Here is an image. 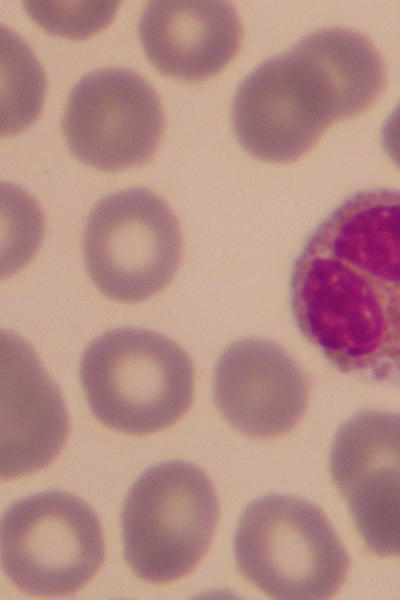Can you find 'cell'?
<instances>
[{
  "instance_id": "obj_4",
  "label": "cell",
  "mask_w": 400,
  "mask_h": 600,
  "mask_svg": "<svg viewBox=\"0 0 400 600\" xmlns=\"http://www.w3.org/2000/svg\"><path fill=\"white\" fill-rule=\"evenodd\" d=\"M234 555L244 578L277 599L329 598L349 568L347 552L324 512L291 495H264L244 509Z\"/></svg>"
},
{
  "instance_id": "obj_15",
  "label": "cell",
  "mask_w": 400,
  "mask_h": 600,
  "mask_svg": "<svg viewBox=\"0 0 400 600\" xmlns=\"http://www.w3.org/2000/svg\"><path fill=\"white\" fill-rule=\"evenodd\" d=\"M381 143L389 159L400 169V102L383 123Z\"/></svg>"
},
{
  "instance_id": "obj_5",
  "label": "cell",
  "mask_w": 400,
  "mask_h": 600,
  "mask_svg": "<svg viewBox=\"0 0 400 600\" xmlns=\"http://www.w3.org/2000/svg\"><path fill=\"white\" fill-rule=\"evenodd\" d=\"M218 513L213 485L197 466L175 460L148 468L131 486L122 509L126 562L153 583L185 576L208 550Z\"/></svg>"
},
{
  "instance_id": "obj_10",
  "label": "cell",
  "mask_w": 400,
  "mask_h": 600,
  "mask_svg": "<svg viewBox=\"0 0 400 600\" xmlns=\"http://www.w3.org/2000/svg\"><path fill=\"white\" fill-rule=\"evenodd\" d=\"M212 392L220 413L235 429L265 439L297 425L307 407L310 384L279 345L245 338L231 343L218 358Z\"/></svg>"
},
{
  "instance_id": "obj_13",
  "label": "cell",
  "mask_w": 400,
  "mask_h": 600,
  "mask_svg": "<svg viewBox=\"0 0 400 600\" xmlns=\"http://www.w3.org/2000/svg\"><path fill=\"white\" fill-rule=\"evenodd\" d=\"M30 17L47 32L81 39L103 29L112 20L118 2H44L27 1Z\"/></svg>"
},
{
  "instance_id": "obj_1",
  "label": "cell",
  "mask_w": 400,
  "mask_h": 600,
  "mask_svg": "<svg viewBox=\"0 0 400 600\" xmlns=\"http://www.w3.org/2000/svg\"><path fill=\"white\" fill-rule=\"evenodd\" d=\"M289 298L299 331L334 368L400 384V190L337 205L296 257Z\"/></svg>"
},
{
  "instance_id": "obj_2",
  "label": "cell",
  "mask_w": 400,
  "mask_h": 600,
  "mask_svg": "<svg viewBox=\"0 0 400 600\" xmlns=\"http://www.w3.org/2000/svg\"><path fill=\"white\" fill-rule=\"evenodd\" d=\"M384 84L383 63L366 38L346 29L318 30L262 62L239 84L233 130L252 156L294 161L333 122L371 106Z\"/></svg>"
},
{
  "instance_id": "obj_14",
  "label": "cell",
  "mask_w": 400,
  "mask_h": 600,
  "mask_svg": "<svg viewBox=\"0 0 400 600\" xmlns=\"http://www.w3.org/2000/svg\"><path fill=\"white\" fill-rule=\"evenodd\" d=\"M8 57V121L5 131L14 133L37 117L44 96V75L33 54L20 39L16 38V53L10 51Z\"/></svg>"
},
{
  "instance_id": "obj_11",
  "label": "cell",
  "mask_w": 400,
  "mask_h": 600,
  "mask_svg": "<svg viewBox=\"0 0 400 600\" xmlns=\"http://www.w3.org/2000/svg\"><path fill=\"white\" fill-rule=\"evenodd\" d=\"M2 364L1 476L16 478L44 468L69 433L63 398L33 351L9 335Z\"/></svg>"
},
{
  "instance_id": "obj_12",
  "label": "cell",
  "mask_w": 400,
  "mask_h": 600,
  "mask_svg": "<svg viewBox=\"0 0 400 600\" xmlns=\"http://www.w3.org/2000/svg\"><path fill=\"white\" fill-rule=\"evenodd\" d=\"M145 55L161 74L204 81L234 58L242 26L225 1H151L138 23Z\"/></svg>"
},
{
  "instance_id": "obj_8",
  "label": "cell",
  "mask_w": 400,
  "mask_h": 600,
  "mask_svg": "<svg viewBox=\"0 0 400 600\" xmlns=\"http://www.w3.org/2000/svg\"><path fill=\"white\" fill-rule=\"evenodd\" d=\"M62 129L78 161L114 172L151 158L163 134L164 114L145 78L132 70L107 68L85 75L74 86Z\"/></svg>"
},
{
  "instance_id": "obj_6",
  "label": "cell",
  "mask_w": 400,
  "mask_h": 600,
  "mask_svg": "<svg viewBox=\"0 0 400 600\" xmlns=\"http://www.w3.org/2000/svg\"><path fill=\"white\" fill-rule=\"evenodd\" d=\"M88 274L111 300L136 303L160 292L182 256L177 219L145 188L118 191L91 210L83 234Z\"/></svg>"
},
{
  "instance_id": "obj_9",
  "label": "cell",
  "mask_w": 400,
  "mask_h": 600,
  "mask_svg": "<svg viewBox=\"0 0 400 600\" xmlns=\"http://www.w3.org/2000/svg\"><path fill=\"white\" fill-rule=\"evenodd\" d=\"M329 468L366 547L400 557V412L362 410L346 420Z\"/></svg>"
},
{
  "instance_id": "obj_7",
  "label": "cell",
  "mask_w": 400,
  "mask_h": 600,
  "mask_svg": "<svg viewBox=\"0 0 400 600\" xmlns=\"http://www.w3.org/2000/svg\"><path fill=\"white\" fill-rule=\"evenodd\" d=\"M103 559L99 519L70 493L47 490L28 495L2 517V567L25 593L73 594L95 575Z\"/></svg>"
},
{
  "instance_id": "obj_3",
  "label": "cell",
  "mask_w": 400,
  "mask_h": 600,
  "mask_svg": "<svg viewBox=\"0 0 400 600\" xmlns=\"http://www.w3.org/2000/svg\"><path fill=\"white\" fill-rule=\"evenodd\" d=\"M80 380L97 420L132 435L172 425L193 400L194 368L188 354L167 337L142 328L112 329L90 342Z\"/></svg>"
}]
</instances>
